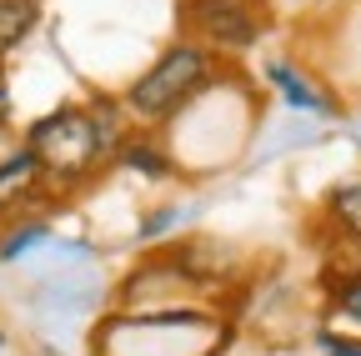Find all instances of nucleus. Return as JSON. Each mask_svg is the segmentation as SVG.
Segmentation results:
<instances>
[{
	"label": "nucleus",
	"instance_id": "nucleus-1",
	"mask_svg": "<svg viewBox=\"0 0 361 356\" xmlns=\"http://www.w3.org/2000/svg\"><path fill=\"white\" fill-rule=\"evenodd\" d=\"M221 80H226V61L216 51H206L201 40L180 35V40H171V46L121 91V106H126V116L135 125L166 130L176 116H186Z\"/></svg>",
	"mask_w": 361,
	"mask_h": 356
},
{
	"label": "nucleus",
	"instance_id": "nucleus-2",
	"mask_svg": "<svg viewBox=\"0 0 361 356\" xmlns=\"http://www.w3.org/2000/svg\"><path fill=\"white\" fill-rule=\"evenodd\" d=\"M20 146L35 156L45 186H51L56 201L75 196L80 186H90L96 176H106V156H101V141H96V125H90V111L85 101H61L45 116H35L25 130H20Z\"/></svg>",
	"mask_w": 361,
	"mask_h": 356
},
{
	"label": "nucleus",
	"instance_id": "nucleus-3",
	"mask_svg": "<svg viewBox=\"0 0 361 356\" xmlns=\"http://www.w3.org/2000/svg\"><path fill=\"white\" fill-rule=\"evenodd\" d=\"M180 25H186L191 40H201L206 51L226 61V56H246L266 35V6H251V0H180Z\"/></svg>",
	"mask_w": 361,
	"mask_h": 356
},
{
	"label": "nucleus",
	"instance_id": "nucleus-4",
	"mask_svg": "<svg viewBox=\"0 0 361 356\" xmlns=\"http://www.w3.org/2000/svg\"><path fill=\"white\" fill-rule=\"evenodd\" d=\"M161 251L171 256V266L186 276V286H191L201 301H206V296H221V291H231V286H241V276H246V256H241V246L221 241V236H206V231L180 236V241H171V246H161Z\"/></svg>",
	"mask_w": 361,
	"mask_h": 356
},
{
	"label": "nucleus",
	"instance_id": "nucleus-5",
	"mask_svg": "<svg viewBox=\"0 0 361 356\" xmlns=\"http://www.w3.org/2000/svg\"><path fill=\"white\" fill-rule=\"evenodd\" d=\"M266 85L276 91V101L286 106V116H311V121H336L341 116V101L331 85H322L306 66H296L291 56H271L261 66Z\"/></svg>",
	"mask_w": 361,
	"mask_h": 356
},
{
	"label": "nucleus",
	"instance_id": "nucleus-6",
	"mask_svg": "<svg viewBox=\"0 0 361 356\" xmlns=\"http://www.w3.org/2000/svg\"><path fill=\"white\" fill-rule=\"evenodd\" d=\"M40 206H61L45 186V176L35 166V156L20 146L11 161H0V226H11L20 216H35Z\"/></svg>",
	"mask_w": 361,
	"mask_h": 356
},
{
	"label": "nucleus",
	"instance_id": "nucleus-7",
	"mask_svg": "<svg viewBox=\"0 0 361 356\" xmlns=\"http://www.w3.org/2000/svg\"><path fill=\"white\" fill-rule=\"evenodd\" d=\"M111 171H126V176H135V181L166 186V181L180 176V161H176V151H171V141L161 136V130L135 125L130 136H126V146H121V156H116Z\"/></svg>",
	"mask_w": 361,
	"mask_h": 356
},
{
	"label": "nucleus",
	"instance_id": "nucleus-8",
	"mask_svg": "<svg viewBox=\"0 0 361 356\" xmlns=\"http://www.w3.org/2000/svg\"><path fill=\"white\" fill-rule=\"evenodd\" d=\"M85 111H90V125H96V141H101L106 166H116V156H121L126 136L135 130V121L126 116L121 96H106V91H90V96H85Z\"/></svg>",
	"mask_w": 361,
	"mask_h": 356
},
{
	"label": "nucleus",
	"instance_id": "nucleus-9",
	"mask_svg": "<svg viewBox=\"0 0 361 356\" xmlns=\"http://www.w3.org/2000/svg\"><path fill=\"white\" fill-rule=\"evenodd\" d=\"M316 281H322L326 291L361 281V236H336V231H326V241H322V266H316Z\"/></svg>",
	"mask_w": 361,
	"mask_h": 356
},
{
	"label": "nucleus",
	"instance_id": "nucleus-10",
	"mask_svg": "<svg viewBox=\"0 0 361 356\" xmlns=\"http://www.w3.org/2000/svg\"><path fill=\"white\" fill-rule=\"evenodd\" d=\"M322 231L361 236V176H341V181L322 196Z\"/></svg>",
	"mask_w": 361,
	"mask_h": 356
},
{
	"label": "nucleus",
	"instance_id": "nucleus-11",
	"mask_svg": "<svg viewBox=\"0 0 361 356\" xmlns=\"http://www.w3.org/2000/svg\"><path fill=\"white\" fill-rule=\"evenodd\" d=\"M40 11H45V0H0V75H6V61L35 35Z\"/></svg>",
	"mask_w": 361,
	"mask_h": 356
},
{
	"label": "nucleus",
	"instance_id": "nucleus-12",
	"mask_svg": "<svg viewBox=\"0 0 361 356\" xmlns=\"http://www.w3.org/2000/svg\"><path fill=\"white\" fill-rule=\"evenodd\" d=\"M35 246H51V221L45 216H20L11 226H0V266L30 256Z\"/></svg>",
	"mask_w": 361,
	"mask_h": 356
},
{
	"label": "nucleus",
	"instance_id": "nucleus-13",
	"mask_svg": "<svg viewBox=\"0 0 361 356\" xmlns=\"http://www.w3.org/2000/svg\"><path fill=\"white\" fill-rule=\"evenodd\" d=\"M180 221H186V206H156V211H146L141 226H135V241H141V246H161L166 236L180 231Z\"/></svg>",
	"mask_w": 361,
	"mask_h": 356
},
{
	"label": "nucleus",
	"instance_id": "nucleus-14",
	"mask_svg": "<svg viewBox=\"0 0 361 356\" xmlns=\"http://www.w3.org/2000/svg\"><path fill=\"white\" fill-rule=\"evenodd\" d=\"M326 301H331V317H336V321H346V326H356V331H361V281L326 291Z\"/></svg>",
	"mask_w": 361,
	"mask_h": 356
},
{
	"label": "nucleus",
	"instance_id": "nucleus-15",
	"mask_svg": "<svg viewBox=\"0 0 361 356\" xmlns=\"http://www.w3.org/2000/svg\"><path fill=\"white\" fill-rule=\"evenodd\" d=\"M316 346H322L326 356H361V341L341 336V331H316Z\"/></svg>",
	"mask_w": 361,
	"mask_h": 356
},
{
	"label": "nucleus",
	"instance_id": "nucleus-16",
	"mask_svg": "<svg viewBox=\"0 0 361 356\" xmlns=\"http://www.w3.org/2000/svg\"><path fill=\"white\" fill-rule=\"evenodd\" d=\"M20 151V130L16 125H0V161H11Z\"/></svg>",
	"mask_w": 361,
	"mask_h": 356
},
{
	"label": "nucleus",
	"instance_id": "nucleus-17",
	"mask_svg": "<svg viewBox=\"0 0 361 356\" xmlns=\"http://www.w3.org/2000/svg\"><path fill=\"white\" fill-rule=\"evenodd\" d=\"M0 125H11V85L0 75Z\"/></svg>",
	"mask_w": 361,
	"mask_h": 356
},
{
	"label": "nucleus",
	"instance_id": "nucleus-18",
	"mask_svg": "<svg viewBox=\"0 0 361 356\" xmlns=\"http://www.w3.org/2000/svg\"><path fill=\"white\" fill-rule=\"evenodd\" d=\"M0 351H6V331H0Z\"/></svg>",
	"mask_w": 361,
	"mask_h": 356
}]
</instances>
